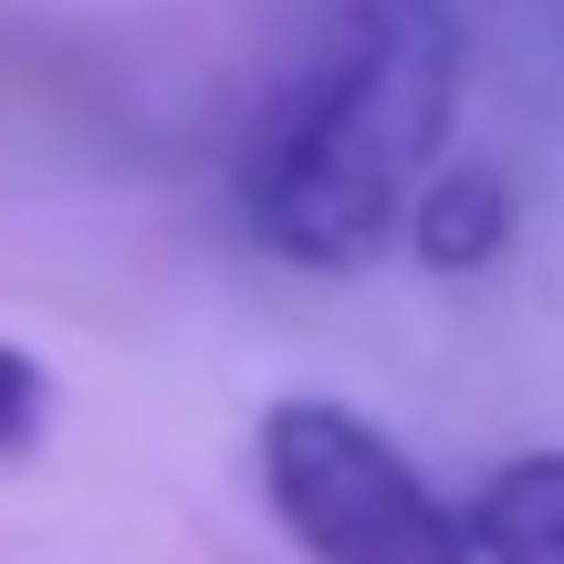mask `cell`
<instances>
[{
    "mask_svg": "<svg viewBox=\"0 0 564 564\" xmlns=\"http://www.w3.org/2000/svg\"><path fill=\"white\" fill-rule=\"evenodd\" d=\"M460 74L449 0H356L251 147V230L303 272L377 262L460 126Z\"/></svg>",
    "mask_w": 564,
    "mask_h": 564,
    "instance_id": "6da1fadb",
    "label": "cell"
},
{
    "mask_svg": "<svg viewBox=\"0 0 564 564\" xmlns=\"http://www.w3.org/2000/svg\"><path fill=\"white\" fill-rule=\"evenodd\" d=\"M262 491L314 564H470V533L387 429L335 398H282L262 419Z\"/></svg>",
    "mask_w": 564,
    "mask_h": 564,
    "instance_id": "7a4b0ae2",
    "label": "cell"
},
{
    "mask_svg": "<svg viewBox=\"0 0 564 564\" xmlns=\"http://www.w3.org/2000/svg\"><path fill=\"white\" fill-rule=\"evenodd\" d=\"M408 241H419L429 272H481L491 251L512 241V178L491 158H440L419 178V199H408Z\"/></svg>",
    "mask_w": 564,
    "mask_h": 564,
    "instance_id": "3957f363",
    "label": "cell"
},
{
    "mask_svg": "<svg viewBox=\"0 0 564 564\" xmlns=\"http://www.w3.org/2000/svg\"><path fill=\"white\" fill-rule=\"evenodd\" d=\"M460 533L481 564H564V449H533V460L491 470L481 502L460 512Z\"/></svg>",
    "mask_w": 564,
    "mask_h": 564,
    "instance_id": "277c9868",
    "label": "cell"
},
{
    "mask_svg": "<svg viewBox=\"0 0 564 564\" xmlns=\"http://www.w3.org/2000/svg\"><path fill=\"white\" fill-rule=\"evenodd\" d=\"M42 429H53V377H42L21 345H0V460L42 449Z\"/></svg>",
    "mask_w": 564,
    "mask_h": 564,
    "instance_id": "5b68a950",
    "label": "cell"
}]
</instances>
